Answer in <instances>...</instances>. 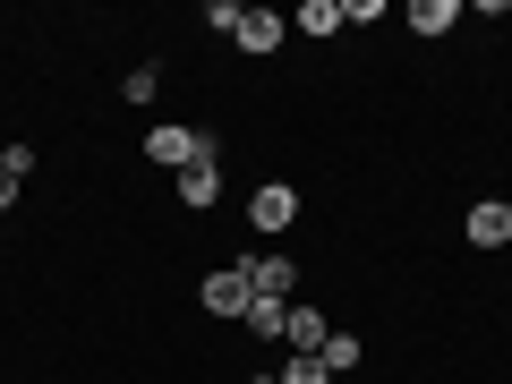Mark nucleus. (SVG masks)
I'll list each match as a JSON object with an SVG mask.
<instances>
[{
  "label": "nucleus",
  "mask_w": 512,
  "mask_h": 384,
  "mask_svg": "<svg viewBox=\"0 0 512 384\" xmlns=\"http://www.w3.org/2000/svg\"><path fill=\"white\" fill-rule=\"evenodd\" d=\"M197 299H205V316H248V299H256V291H248V265H222V274H205Z\"/></svg>",
  "instance_id": "f257e3e1"
},
{
  "label": "nucleus",
  "mask_w": 512,
  "mask_h": 384,
  "mask_svg": "<svg viewBox=\"0 0 512 384\" xmlns=\"http://www.w3.org/2000/svg\"><path fill=\"white\" fill-rule=\"evenodd\" d=\"M248 222H256V231H291V222H299V188L265 180V188L248 197Z\"/></svg>",
  "instance_id": "f03ea898"
},
{
  "label": "nucleus",
  "mask_w": 512,
  "mask_h": 384,
  "mask_svg": "<svg viewBox=\"0 0 512 384\" xmlns=\"http://www.w3.org/2000/svg\"><path fill=\"white\" fill-rule=\"evenodd\" d=\"M461 239H470V248H504V239H512V205L478 197L470 214H461Z\"/></svg>",
  "instance_id": "7ed1b4c3"
},
{
  "label": "nucleus",
  "mask_w": 512,
  "mask_h": 384,
  "mask_svg": "<svg viewBox=\"0 0 512 384\" xmlns=\"http://www.w3.org/2000/svg\"><path fill=\"white\" fill-rule=\"evenodd\" d=\"M291 282H299L291 256H248V291L256 299H291Z\"/></svg>",
  "instance_id": "20e7f679"
},
{
  "label": "nucleus",
  "mask_w": 512,
  "mask_h": 384,
  "mask_svg": "<svg viewBox=\"0 0 512 384\" xmlns=\"http://www.w3.org/2000/svg\"><path fill=\"white\" fill-rule=\"evenodd\" d=\"M282 35H291V18H274V9H248V18H239V35H231V43H239V52H256V60H265V52H274Z\"/></svg>",
  "instance_id": "39448f33"
},
{
  "label": "nucleus",
  "mask_w": 512,
  "mask_h": 384,
  "mask_svg": "<svg viewBox=\"0 0 512 384\" xmlns=\"http://www.w3.org/2000/svg\"><path fill=\"white\" fill-rule=\"evenodd\" d=\"M214 197H222V171H214V163L180 171V205H188V214H205V205H214Z\"/></svg>",
  "instance_id": "423d86ee"
},
{
  "label": "nucleus",
  "mask_w": 512,
  "mask_h": 384,
  "mask_svg": "<svg viewBox=\"0 0 512 384\" xmlns=\"http://www.w3.org/2000/svg\"><path fill=\"white\" fill-rule=\"evenodd\" d=\"M453 26H461L453 0H410V35H453Z\"/></svg>",
  "instance_id": "0eeeda50"
},
{
  "label": "nucleus",
  "mask_w": 512,
  "mask_h": 384,
  "mask_svg": "<svg viewBox=\"0 0 512 384\" xmlns=\"http://www.w3.org/2000/svg\"><path fill=\"white\" fill-rule=\"evenodd\" d=\"M282 342H291V350H325V316H316V308H291V316H282Z\"/></svg>",
  "instance_id": "6e6552de"
},
{
  "label": "nucleus",
  "mask_w": 512,
  "mask_h": 384,
  "mask_svg": "<svg viewBox=\"0 0 512 384\" xmlns=\"http://www.w3.org/2000/svg\"><path fill=\"white\" fill-rule=\"evenodd\" d=\"M299 35H316V43H325V35H342V0H308V9H299Z\"/></svg>",
  "instance_id": "1a4fd4ad"
},
{
  "label": "nucleus",
  "mask_w": 512,
  "mask_h": 384,
  "mask_svg": "<svg viewBox=\"0 0 512 384\" xmlns=\"http://www.w3.org/2000/svg\"><path fill=\"white\" fill-rule=\"evenodd\" d=\"M188 146H197V128H154V137H146L154 163H180V171H188Z\"/></svg>",
  "instance_id": "9d476101"
},
{
  "label": "nucleus",
  "mask_w": 512,
  "mask_h": 384,
  "mask_svg": "<svg viewBox=\"0 0 512 384\" xmlns=\"http://www.w3.org/2000/svg\"><path fill=\"white\" fill-rule=\"evenodd\" d=\"M274 384H333L316 350H291V367H274Z\"/></svg>",
  "instance_id": "9b49d317"
},
{
  "label": "nucleus",
  "mask_w": 512,
  "mask_h": 384,
  "mask_svg": "<svg viewBox=\"0 0 512 384\" xmlns=\"http://www.w3.org/2000/svg\"><path fill=\"white\" fill-rule=\"evenodd\" d=\"M282 316H291V299H248V325H256V342H274V333H282Z\"/></svg>",
  "instance_id": "f8f14e48"
},
{
  "label": "nucleus",
  "mask_w": 512,
  "mask_h": 384,
  "mask_svg": "<svg viewBox=\"0 0 512 384\" xmlns=\"http://www.w3.org/2000/svg\"><path fill=\"white\" fill-rule=\"evenodd\" d=\"M316 359H325V376H342V367H359V333H325V350H316Z\"/></svg>",
  "instance_id": "ddd939ff"
},
{
  "label": "nucleus",
  "mask_w": 512,
  "mask_h": 384,
  "mask_svg": "<svg viewBox=\"0 0 512 384\" xmlns=\"http://www.w3.org/2000/svg\"><path fill=\"white\" fill-rule=\"evenodd\" d=\"M239 18H248L239 0H205V26H214V35H239Z\"/></svg>",
  "instance_id": "4468645a"
},
{
  "label": "nucleus",
  "mask_w": 512,
  "mask_h": 384,
  "mask_svg": "<svg viewBox=\"0 0 512 384\" xmlns=\"http://www.w3.org/2000/svg\"><path fill=\"white\" fill-rule=\"evenodd\" d=\"M9 205H18V180H9V171H0V214H9Z\"/></svg>",
  "instance_id": "2eb2a0df"
}]
</instances>
